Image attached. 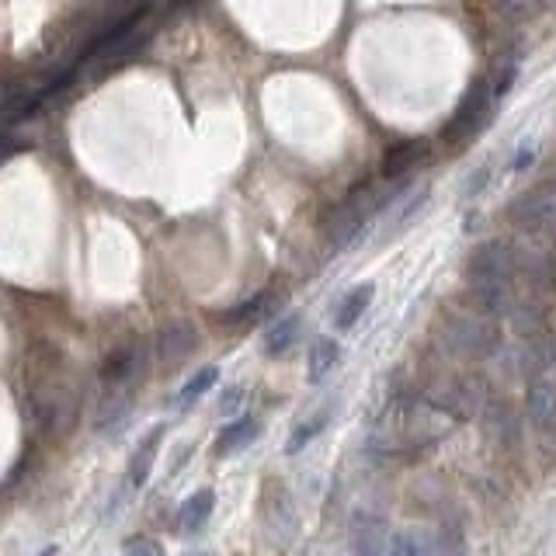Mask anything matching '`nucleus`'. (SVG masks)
Returning a JSON list of instances; mask_svg holds the SVG:
<instances>
[{
    "label": "nucleus",
    "mask_w": 556,
    "mask_h": 556,
    "mask_svg": "<svg viewBox=\"0 0 556 556\" xmlns=\"http://www.w3.org/2000/svg\"><path fill=\"white\" fill-rule=\"evenodd\" d=\"M327 421H331V411H317V414L310 417V421H303V424H299V428L289 435V445H285V452H289V456H296V452H303L306 445H310L313 438H317L320 431L327 428Z\"/></svg>",
    "instance_id": "nucleus-20"
},
{
    "label": "nucleus",
    "mask_w": 556,
    "mask_h": 556,
    "mask_svg": "<svg viewBox=\"0 0 556 556\" xmlns=\"http://www.w3.org/2000/svg\"><path fill=\"white\" fill-rule=\"evenodd\" d=\"M338 355H341L338 341H317L310 351V369H306L310 372V383H320V379L338 365Z\"/></svg>",
    "instance_id": "nucleus-21"
},
{
    "label": "nucleus",
    "mask_w": 556,
    "mask_h": 556,
    "mask_svg": "<svg viewBox=\"0 0 556 556\" xmlns=\"http://www.w3.org/2000/svg\"><path fill=\"white\" fill-rule=\"evenodd\" d=\"M487 181H490V167L484 164V167H480V171H477V178H470V181H466V185H463V195H466V199H477V195L484 192Z\"/></svg>",
    "instance_id": "nucleus-27"
},
{
    "label": "nucleus",
    "mask_w": 556,
    "mask_h": 556,
    "mask_svg": "<svg viewBox=\"0 0 556 556\" xmlns=\"http://www.w3.org/2000/svg\"><path fill=\"white\" fill-rule=\"evenodd\" d=\"M442 553L445 556H466L463 529H459V525H442Z\"/></svg>",
    "instance_id": "nucleus-24"
},
{
    "label": "nucleus",
    "mask_w": 556,
    "mask_h": 556,
    "mask_svg": "<svg viewBox=\"0 0 556 556\" xmlns=\"http://www.w3.org/2000/svg\"><path fill=\"white\" fill-rule=\"evenodd\" d=\"M525 164H532V150H529V146H522V150H518V157H515V164H511V171H525Z\"/></svg>",
    "instance_id": "nucleus-28"
},
{
    "label": "nucleus",
    "mask_w": 556,
    "mask_h": 556,
    "mask_svg": "<svg viewBox=\"0 0 556 556\" xmlns=\"http://www.w3.org/2000/svg\"><path fill=\"white\" fill-rule=\"evenodd\" d=\"M525 414L536 431L556 428V383L550 379H532L529 393H525Z\"/></svg>",
    "instance_id": "nucleus-10"
},
{
    "label": "nucleus",
    "mask_w": 556,
    "mask_h": 556,
    "mask_svg": "<svg viewBox=\"0 0 556 556\" xmlns=\"http://www.w3.org/2000/svg\"><path fill=\"white\" fill-rule=\"evenodd\" d=\"M487 112V80H477L473 84V91L466 94V101L456 108V115H452V122L442 129L445 139H452V143H459V139H466L477 129V122L484 119Z\"/></svg>",
    "instance_id": "nucleus-9"
},
{
    "label": "nucleus",
    "mask_w": 556,
    "mask_h": 556,
    "mask_svg": "<svg viewBox=\"0 0 556 556\" xmlns=\"http://www.w3.org/2000/svg\"><path fill=\"white\" fill-rule=\"evenodd\" d=\"M372 296H376V289H372L369 282H365V285H355V289H351L348 296L338 303V310H334V327H338V331H351V327L358 324V317H362V313L369 310Z\"/></svg>",
    "instance_id": "nucleus-16"
},
{
    "label": "nucleus",
    "mask_w": 556,
    "mask_h": 556,
    "mask_svg": "<svg viewBox=\"0 0 556 556\" xmlns=\"http://www.w3.org/2000/svg\"><path fill=\"white\" fill-rule=\"evenodd\" d=\"M501 18H515V21H529L532 14H539V4H501L497 7Z\"/></svg>",
    "instance_id": "nucleus-26"
},
{
    "label": "nucleus",
    "mask_w": 556,
    "mask_h": 556,
    "mask_svg": "<svg viewBox=\"0 0 556 556\" xmlns=\"http://www.w3.org/2000/svg\"><path fill=\"white\" fill-rule=\"evenodd\" d=\"M299 331H303V320H299V317H282L278 324L268 327L265 351H268V355H285V351H289L299 341Z\"/></svg>",
    "instance_id": "nucleus-18"
},
{
    "label": "nucleus",
    "mask_w": 556,
    "mask_h": 556,
    "mask_svg": "<svg viewBox=\"0 0 556 556\" xmlns=\"http://www.w3.org/2000/svg\"><path fill=\"white\" fill-rule=\"evenodd\" d=\"M428 153V143H421V139H404V143H393L390 150H386L383 157V174L386 178H400V174H407L411 167H417V160Z\"/></svg>",
    "instance_id": "nucleus-15"
},
{
    "label": "nucleus",
    "mask_w": 556,
    "mask_h": 556,
    "mask_svg": "<svg viewBox=\"0 0 556 556\" xmlns=\"http://www.w3.org/2000/svg\"><path fill=\"white\" fill-rule=\"evenodd\" d=\"M466 303H470V313L487 320L497 317H515L522 310V299H518L515 282H470L466 289Z\"/></svg>",
    "instance_id": "nucleus-6"
},
{
    "label": "nucleus",
    "mask_w": 556,
    "mask_h": 556,
    "mask_svg": "<svg viewBox=\"0 0 556 556\" xmlns=\"http://www.w3.org/2000/svg\"><path fill=\"white\" fill-rule=\"evenodd\" d=\"M522 272V258L518 247L504 244V240H487L466 261V275L470 282H515V275Z\"/></svg>",
    "instance_id": "nucleus-4"
},
{
    "label": "nucleus",
    "mask_w": 556,
    "mask_h": 556,
    "mask_svg": "<svg viewBox=\"0 0 556 556\" xmlns=\"http://www.w3.org/2000/svg\"><path fill=\"white\" fill-rule=\"evenodd\" d=\"M216 379H219V369L216 365H202L199 372H195L192 379H188L185 386H181V393L174 397V404L178 407H188V404H195L199 397H206V393L216 386Z\"/></svg>",
    "instance_id": "nucleus-19"
},
{
    "label": "nucleus",
    "mask_w": 556,
    "mask_h": 556,
    "mask_svg": "<svg viewBox=\"0 0 556 556\" xmlns=\"http://www.w3.org/2000/svg\"><path fill=\"white\" fill-rule=\"evenodd\" d=\"M484 417V431H487V438L494 445H511L515 442V435H518V421H515V414H511V407H508V400H490L487 404V411L480 414Z\"/></svg>",
    "instance_id": "nucleus-13"
},
{
    "label": "nucleus",
    "mask_w": 556,
    "mask_h": 556,
    "mask_svg": "<svg viewBox=\"0 0 556 556\" xmlns=\"http://www.w3.org/2000/svg\"><path fill=\"white\" fill-rule=\"evenodd\" d=\"M445 341L463 358H490L501 351V331L494 320L477 317V313H459L445 324Z\"/></svg>",
    "instance_id": "nucleus-3"
},
{
    "label": "nucleus",
    "mask_w": 556,
    "mask_h": 556,
    "mask_svg": "<svg viewBox=\"0 0 556 556\" xmlns=\"http://www.w3.org/2000/svg\"><path fill=\"white\" fill-rule=\"evenodd\" d=\"M390 546H393V536L383 518L355 515V522H351V550H355V556H386Z\"/></svg>",
    "instance_id": "nucleus-8"
},
{
    "label": "nucleus",
    "mask_w": 556,
    "mask_h": 556,
    "mask_svg": "<svg viewBox=\"0 0 556 556\" xmlns=\"http://www.w3.org/2000/svg\"><path fill=\"white\" fill-rule=\"evenodd\" d=\"M386 556H431L428 543L417 536H393V546Z\"/></svg>",
    "instance_id": "nucleus-23"
},
{
    "label": "nucleus",
    "mask_w": 556,
    "mask_h": 556,
    "mask_svg": "<svg viewBox=\"0 0 556 556\" xmlns=\"http://www.w3.org/2000/svg\"><path fill=\"white\" fill-rule=\"evenodd\" d=\"M139 362H143V348H136V345L112 351V355L105 358V365H101V383H105V390H126L136 379Z\"/></svg>",
    "instance_id": "nucleus-11"
},
{
    "label": "nucleus",
    "mask_w": 556,
    "mask_h": 556,
    "mask_svg": "<svg viewBox=\"0 0 556 556\" xmlns=\"http://www.w3.org/2000/svg\"><path fill=\"white\" fill-rule=\"evenodd\" d=\"M160 435H164V428H153L150 435L143 438V445L136 449L133 463H129V480H133V487H143L146 480H150V470H153V463H157V452H160Z\"/></svg>",
    "instance_id": "nucleus-17"
},
{
    "label": "nucleus",
    "mask_w": 556,
    "mask_h": 556,
    "mask_svg": "<svg viewBox=\"0 0 556 556\" xmlns=\"http://www.w3.org/2000/svg\"><path fill=\"white\" fill-rule=\"evenodd\" d=\"M212 508H216V494L206 487V490H195L192 497H188L185 504H181V511H178V529L181 532H199V529H206V522H209V515H212Z\"/></svg>",
    "instance_id": "nucleus-14"
},
{
    "label": "nucleus",
    "mask_w": 556,
    "mask_h": 556,
    "mask_svg": "<svg viewBox=\"0 0 556 556\" xmlns=\"http://www.w3.org/2000/svg\"><path fill=\"white\" fill-rule=\"evenodd\" d=\"M508 223L522 230L525 237H556V181L525 192L518 202H511Z\"/></svg>",
    "instance_id": "nucleus-2"
},
{
    "label": "nucleus",
    "mask_w": 556,
    "mask_h": 556,
    "mask_svg": "<svg viewBox=\"0 0 556 556\" xmlns=\"http://www.w3.org/2000/svg\"><path fill=\"white\" fill-rule=\"evenodd\" d=\"M261 435V417H237V421L223 424V431L216 435V456H233V452L247 449V445L254 442V438Z\"/></svg>",
    "instance_id": "nucleus-12"
},
{
    "label": "nucleus",
    "mask_w": 556,
    "mask_h": 556,
    "mask_svg": "<svg viewBox=\"0 0 556 556\" xmlns=\"http://www.w3.org/2000/svg\"><path fill=\"white\" fill-rule=\"evenodd\" d=\"M268 303H272V292H258V296H254L251 303H240L237 310L219 313V320H226V324H251V320L265 317V313H268Z\"/></svg>",
    "instance_id": "nucleus-22"
},
{
    "label": "nucleus",
    "mask_w": 556,
    "mask_h": 556,
    "mask_svg": "<svg viewBox=\"0 0 556 556\" xmlns=\"http://www.w3.org/2000/svg\"><path fill=\"white\" fill-rule=\"evenodd\" d=\"M195 348H199V338H195V327L188 324V320H174V324H167L157 338V358L164 369H178Z\"/></svg>",
    "instance_id": "nucleus-7"
},
{
    "label": "nucleus",
    "mask_w": 556,
    "mask_h": 556,
    "mask_svg": "<svg viewBox=\"0 0 556 556\" xmlns=\"http://www.w3.org/2000/svg\"><path fill=\"white\" fill-rule=\"evenodd\" d=\"M261 522H265L268 536L275 543H292L299 529V515H296V504H292L289 490L275 480H268L265 490H261Z\"/></svg>",
    "instance_id": "nucleus-5"
},
{
    "label": "nucleus",
    "mask_w": 556,
    "mask_h": 556,
    "mask_svg": "<svg viewBox=\"0 0 556 556\" xmlns=\"http://www.w3.org/2000/svg\"><path fill=\"white\" fill-rule=\"evenodd\" d=\"M518 80V60H504V67H497V84H494V94L497 98H504V94L511 91V84Z\"/></svg>",
    "instance_id": "nucleus-25"
},
{
    "label": "nucleus",
    "mask_w": 556,
    "mask_h": 556,
    "mask_svg": "<svg viewBox=\"0 0 556 556\" xmlns=\"http://www.w3.org/2000/svg\"><path fill=\"white\" fill-rule=\"evenodd\" d=\"M386 202H393V195H386V188H362V192H351V199L341 202V206L334 209L331 223H327V244H331L334 251L348 247L351 240L358 237V230L365 226V219L376 216Z\"/></svg>",
    "instance_id": "nucleus-1"
},
{
    "label": "nucleus",
    "mask_w": 556,
    "mask_h": 556,
    "mask_svg": "<svg viewBox=\"0 0 556 556\" xmlns=\"http://www.w3.org/2000/svg\"><path fill=\"white\" fill-rule=\"evenodd\" d=\"M129 556H157V546H139V550H133V553H129Z\"/></svg>",
    "instance_id": "nucleus-29"
}]
</instances>
